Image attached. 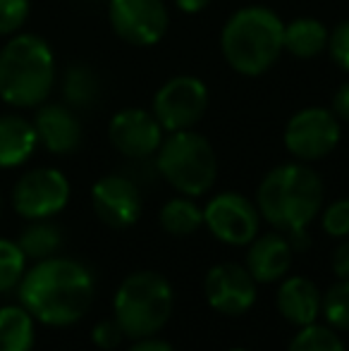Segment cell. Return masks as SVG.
<instances>
[{
  "mask_svg": "<svg viewBox=\"0 0 349 351\" xmlns=\"http://www.w3.org/2000/svg\"><path fill=\"white\" fill-rule=\"evenodd\" d=\"M289 241V246L294 249V254L297 251H306L309 246H311V239H309V230H297V232H289V234H285Z\"/></svg>",
  "mask_w": 349,
  "mask_h": 351,
  "instance_id": "cell-34",
  "label": "cell"
},
{
  "mask_svg": "<svg viewBox=\"0 0 349 351\" xmlns=\"http://www.w3.org/2000/svg\"><path fill=\"white\" fill-rule=\"evenodd\" d=\"M321 299L323 294L311 280L302 278V275H292V278L280 280L275 306L289 325L306 328V325L316 323L321 315Z\"/></svg>",
  "mask_w": 349,
  "mask_h": 351,
  "instance_id": "cell-17",
  "label": "cell"
},
{
  "mask_svg": "<svg viewBox=\"0 0 349 351\" xmlns=\"http://www.w3.org/2000/svg\"><path fill=\"white\" fill-rule=\"evenodd\" d=\"M29 17V0H0V36L17 34Z\"/></svg>",
  "mask_w": 349,
  "mask_h": 351,
  "instance_id": "cell-28",
  "label": "cell"
},
{
  "mask_svg": "<svg viewBox=\"0 0 349 351\" xmlns=\"http://www.w3.org/2000/svg\"><path fill=\"white\" fill-rule=\"evenodd\" d=\"M127 351H175L165 339H156V337H144V339H134Z\"/></svg>",
  "mask_w": 349,
  "mask_h": 351,
  "instance_id": "cell-33",
  "label": "cell"
},
{
  "mask_svg": "<svg viewBox=\"0 0 349 351\" xmlns=\"http://www.w3.org/2000/svg\"><path fill=\"white\" fill-rule=\"evenodd\" d=\"M56 84V56L36 34H17L0 51V98L12 108H38Z\"/></svg>",
  "mask_w": 349,
  "mask_h": 351,
  "instance_id": "cell-4",
  "label": "cell"
},
{
  "mask_svg": "<svg viewBox=\"0 0 349 351\" xmlns=\"http://www.w3.org/2000/svg\"><path fill=\"white\" fill-rule=\"evenodd\" d=\"M330 268L337 280H349V239L342 241L330 256Z\"/></svg>",
  "mask_w": 349,
  "mask_h": 351,
  "instance_id": "cell-31",
  "label": "cell"
},
{
  "mask_svg": "<svg viewBox=\"0 0 349 351\" xmlns=\"http://www.w3.org/2000/svg\"><path fill=\"white\" fill-rule=\"evenodd\" d=\"M17 246L32 261L51 258L62 246V232L60 227L48 220H32V225L24 227L22 234H19Z\"/></svg>",
  "mask_w": 349,
  "mask_h": 351,
  "instance_id": "cell-23",
  "label": "cell"
},
{
  "mask_svg": "<svg viewBox=\"0 0 349 351\" xmlns=\"http://www.w3.org/2000/svg\"><path fill=\"white\" fill-rule=\"evenodd\" d=\"M204 225L228 246H249L258 237L261 213L256 204L237 191L213 196L204 208Z\"/></svg>",
  "mask_w": 349,
  "mask_h": 351,
  "instance_id": "cell-10",
  "label": "cell"
},
{
  "mask_svg": "<svg viewBox=\"0 0 349 351\" xmlns=\"http://www.w3.org/2000/svg\"><path fill=\"white\" fill-rule=\"evenodd\" d=\"M177 10L184 14H199L210 5V0H175Z\"/></svg>",
  "mask_w": 349,
  "mask_h": 351,
  "instance_id": "cell-35",
  "label": "cell"
},
{
  "mask_svg": "<svg viewBox=\"0 0 349 351\" xmlns=\"http://www.w3.org/2000/svg\"><path fill=\"white\" fill-rule=\"evenodd\" d=\"M34 127L38 143L56 156L75 153L82 143V122L65 103H41L34 117Z\"/></svg>",
  "mask_w": 349,
  "mask_h": 351,
  "instance_id": "cell-15",
  "label": "cell"
},
{
  "mask_svg": "<svg viewBox=\"0 0 349 351\" xmlns=\"http://www.w3.org/2000/svg\"><path fill=\"white\" fill-rule=\"evenodd\" d=\"M287 351H347V349L330 325L313 323L306 325V328H299V332L289 342Z\"/></svg>",
  "mask_w": 349,
  "mask_h": 351,
  "instance_id": "cell-24",
  "label": "cell"
},
{
  "mask_svg": "<svg viewBox=\"0 0 349 351\" xmlns=\"http://www.w3.org/2000/svg\"><path fill=\"white\" fill-rule=\"evenodd\" d=\"M38 146L36 127L27 117L0 115V167L24 165Z\"/></svg>",
  "mask_w": 349,
  "mask_h": 351,
  "instance_id": "cell-18",
  "label": "cell"
},
{
  "mask_svg": "<svg viewBox=\"0 0 349 351\" xmlns=\"http://www.w3.org/2000/svg\"><path fill=\"white\" fill-rule=\"evenodd\" d=\"M112 148L130 160H149L165 139V130L156 115L144 108H125L115 112L108 125Z\"/></svg>",
  "mask_w": 349,
  "mask_h": 351,
  "instance_id": "cell-12",
  "label": "cell"
},
{
  "mask_svg": "<svg viewBox=\"0 0 349 351\" xmlns=\"http://www.w3.org/2000/svg\"><path fill=\"white\" fill-rule=\"evenodd\" d=\"M206 301L223 315H242L256 304V280L244 265L220 263L206 273Z\"/></svg>",
  "mask_w": 349,
  "mask_h": 351,
  "instance_id": "cell-13",
  "label": "cell"
},
{
  "mask_svg": "<svg viewBox=\"0 0 349 351\" xmlns=\"http://www.w3.org/2000/svg\"><path fill=\"white\" fill-rule=\"evenodd\" d=\"M175 294L165 275L156 270H136L127 275L112 299V318L125 337H156L173 315Z\"/></svg>",
  "mask_w": 349,
  "mask_h": 351,
  "instance_id": "cell-5",
  "label": "cell"
},
{
  "mask_svg": "<svg viewBox=\"0 0 349 351\" xmlns=\"http://www.w3.org/2000/svg\"><path fill=\"white\" fill-rule=\"evenodd\" d=\"M342 136L340 120L330 108L311 106L294 112L285 125V148L299 162H316L330 156Z\"/></svg>",
  "mask_w": 349,
  "mask_h": 351,
  "instance_id": "cell-8",
  "label": "cell"
},
{
  "mask_svg": "<svg viewBox=\"0 0 349 351\" xmlns=\"http://www.w3.org/2000/svg\"><path fill=\"white\" fill-rule=\"evenodd\" d=\"M323 232L335 239H347L349 237V199H337L323 210L321 217Z\"/></svg>",
  "mask_w": 349,
  "mask_h": 351,
  "instance_id": "cell-27",
  "label": "cell"
},
{
  "mask_svg": "<svg viewBox=\"0 0 349 351\" xmlns=\"http://www.w3.org/2000/svg\"><path fill=\"white\" fill-rule=\"evenodd\" d=\"M108 19L122 41L139 48L163 41L170 24L163 0H108Z\"/></svg>",
  "mask_w": 349,
  "mask_h": 351,
  "instance_id": "cell-11",
  "label": "cell"
},
{
  "mask_svg": "<svg viewBox=\"0 0 349 351\" xmlns=\"http://www.w3.org/2000/svg\"><path fill=\"white\" fill-rule=\"evenodd\" d=\"M285 22L263 5H247L228 17L220 32V51L230 67L244 77L265 74L282 56Z\"/></svg>",
  "mask_w": 349,
  "mask_h": 351,
  "instance_id": "cell-3",
  "label": "cell"
},
{
  "mask_svg": "<svg viewBox=\"0 0 349 351\" xmlns=\"http://www.w3.org/2000/svg\"><path fill=\"white\" fill-rule=\"evenodd\" d=\"M323 206V182L306 162H285L268 172L256 191V208L268 225L289 234L309 230Z\"/></svg>",
  "mask_w": 349,
  "mask_h": 351,
  "instance_id": "cell-2",
  "label": "cell"
},
{
  "mask_svg": "<svg viewBox=\"0 0 349 351\" xmlns=\"http://www.w3.org/2000/svg\"><path fill=\"white\" fill-rule=\"evenodd\" d=\"M27 273V256L17 246V241H10L0 237V294L10 291L22 282Z\"/></svg>",
  "mask_w": 349,
  "mask_h": 351,
  "instance_id": "cell-26",
  "label": "cell"
},
{
  "mask_svg": "<svg viewBox=\"0 0 349 351\" xmlns=\"http://www.w3.org/2000/svg\"><path fill=\"white\" fill-rule=\"evenodd\" d=\"M91 204L98 220L112 230L132 227L141 215V191L130 175H106L93 184Z\"/></svg>",
  "mask_w": 349,
  "mask_h": 351,
  "instance_id": "cell-14",
  "label": "cell"
},
{
  "mask_svg": "<svg viewBox=\"0 0 349 351\" xmlns=\"http://www.w3.org/2000/svg\"><path fill=\"white\" fill-rule=\"evenodd\" d=\"M230 351H247V349H230Z\"/></svg>",
  "mask_w": 349,
  "mask_h": 351,
  "instance_id": "cell-36",
  "label": "cell"
},
{
  "mask_svg": "<svg viewBox=\"0 0 349 351\" xmlns=\"http://www.w3.org/2000/svg\"><path fill=\"white\" fill-rule=\"evenodd\" d=\"M328 53L342 72L349 74V19L340 22L328 36Z\"/></svg>",
  "mask_w": 349,
  "mask_h": 351,
  "instance_id": "cell-29",
  "label": "cell"
},
{
  "mask_svg": "<svg viewBox=\"0 0 349 351\" xmlns=\"http://www.w3.org/2000/svg\"><path fill=\"white\" fill-rule=\"evenodd\" d=\"M91 339H93V344H96L98 349L112 351V349H117L122 344L125 332H122V328L117 325L115 318H108V320H101V323L93 325Z\"/></svg>",
  "mask_w": 349,
  "mask_h": 351,
  "instance_id": "cell-30",
  "label": "cell"
},
{
  "mask_svg": "<svg viewBox=\"0 0 349 351\" xmlns=\"http://www.w3.org/2000/svg\"><path fill=\"white\" fill-rule=\"evenodd\" d=\"M19 304L51 328L80 323L93 304L96 285L86 265L72 258H43L17 285Z\"/></svg>",
  "mask_w": 349,
  "mask_h": 351,
  "instance_id": "cell-1",
  "label": "cell"
},
{
  "mask_svg": "<svg viewBox=\"0 0 349 351\" xmlns=\"http://www.w3.org/2000/svg\"><path fill=\"white\" fill-rule=\"evenodd\" d=\"M158 175L182 196H204L218 180V156L206 136L194 130L165 134L156 151Z\"/></svg>",
  "mask_w": 349,
  "mask_h": 351,
  "instance_id": "cell-6",
  "label": "cell"
},
{
  "mask_svg": "<svg viewBox=\"0 0 349 351\" xmlns=\"http://www.w3.org/2000/svg\"><path fill=\"white\" fill-rule=\"evenodd\" d=\"M62 96H65V106H70L72 110L93 108L98 103V96H101L98 74L88 65L67 67L65 79H62Z\"/></svg>",
  "mask_w": 349,
  "mask_h": 351,
  "instance_id": "cell-21",
  "label": "cell"
},
{
  "mask_svg": "<svg viewBox=\"0 0 349 351\" xmlns=\"http://www.w3.org/2000/svg\"><path fill=\"white\" fill-rule=\"evenodd\" d=\"M292 256L294 249L289 246L287 237L270 232V234H261L249 244L247 251V265L256 285H273L287 278L289 268H292Z\"/></svg>",
  "mask_w": 349,
  "mask_h": 351,
  "instance_id": "cell-16",
  "label": "cell"
},
{
  "mask_svg": "<svg viewBox=\"0 0 349 351\" xmlns=\"http://www.w3.org/2000/svg\"><path fill=\"white\" fill-rule=\"evenodd\" d=\"M330 110L335 112V117L340 122H349V82H345L335 91V96H333Z\"/></svg>",
  "mask_w": 349,
  "mask_h": 351,
  "instance_id": "cell-32",
  "label": "cell"
},
{
  "mask_svg": "<svg viewBox=\"0 0 349 351\" xmlns=\"http://www.w3.org/2000/svg\"><path fill=\"white\" fill-rule=\"evenodd\" d=\"M328 36L330 29L316 17H297L285 24L282 32V51L299 60H311L328 51Z\"/></svg>",
  "mask_w": 349,
  "mask_h": 351,
  "instance_id": "cell-19",
  "label": "cell"
},
{
  "mask_svg": "<svg viewBox=\"0 0 349 351\" xmlns=\"http://www.w3.org/2000/svg\"><path fill=\"white\" fill-rule=\"evenodd\" d=\"M208 101H210L208 86L199 77L177 74V77H170L156 91L151 112L160 122L165 134L182 132V130H194L204 120L206 110H208Z\"/></svg>",
  "mask_w": 349,
  "mask_h": 351,
  "instance_id": "cell-7",
  "label": "cell"
},
{
  "mask_svg": "<svg viewBox=\"0 0 349 351\" xmlns=\"http://www.w3.org/2000/svg\"><path fill=\"white\" fill-rule=\"evenodd\" d=\"M160 227L173 237H189L204 225V208L191 196H175L160 208Z\"/></svg>",
  "mask_w": 349,
  "mask_h": 351,
  "instance_id": "cell-22",
  "label": "cell"
},
{
  "mask_svg": "<svg viewBox=\"0 0 349 351\" xmlns=\"http://www.w3.org/2000/svg\"><path fill=\"white\" fill-rule=\"evenodd\" d=\"M70 201V182L56 167L24 172L12 189V208L24 220H48Z\"/></svg>",
  "mask_w": 349,
  "mask_h": 351,
  "instance_id": "cell-9",
  "label": "cell"
},
{
  "mask_svg": "<svg viewBox=\"0 0 349 351\" xmlns=\"http://www.w3.org/2000/svg\"><path fill=\"white\" fill-rule=\"evenodd\" d=\"M34 318L22 304L0 308V351H32Z\"/></svg>",
  "mask_w": 349,
  "mask_h": 351,
  "instance_id": "cell-20",
  "label": "cell"
},
{
  "mask_svg": "<svg viewBox=\"0 0 349 351\" xmlns=\"http://www.w3.org/2000/svg\"><path fill=\"white\" fill-rule=\"evenodd\" d=\"M321 313L333 330L349 332V280H337L321 299Z\"/></svg>",
  "mask_w": 349,
  "mask_h": 351,
  "instance_id": "cell-25",
  "label": "cell"
}]
</instances>
